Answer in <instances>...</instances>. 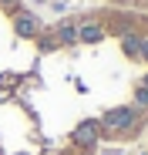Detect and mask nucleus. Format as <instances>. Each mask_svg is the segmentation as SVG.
I'll return each mask as SVG.
<instances>
[{"instance_id": "nucleus-7", "label": "nucleus", "mask_w": 148, "mask_h": 155, "mask_svg": "<svg viewBox=\"0 0 148 155\" xmlns=\"http://www.w3.org/2000/svg\"><path fill=\"white\" fill-rule=\"evenodd\" d=\"M135 105H138V108H148V88H145V84L135 91Z\"/></svg>"}, {"instance_id": "nucleus-8", "label": "nucleus", "mask_w": 148, "mask_h": 155, "mask_svg": "<svg viewBox=\"0 0 148 155\" xmlns=\"http://www.w3.org/2000/svg\"><path fill=\"white\" fill-rule=\"evenodd\" d=\"M141 58L148 61V37H141Z\"/></svg>"}, {"instance_id": "nucleus-4", "label": "nucleus", "mask_w": 148, "mask_h": 155, "mask_svg": "<svg viewBox=\"0 0 148 155\" xmlns=\"http://www.w3.org/2000/svg\"><path fill=\"white\" fill-rule=\"evenodd\" d=\"M105 37V31L98 27V24H84V27H78V41H84V44H98Z\"/></svg>"}, {"instance_id": "nucleus-1", "label": "nucleus", "mask_w": 148, "mask_h": 155, "mask_svg": "<svg viewBox=\"0 0 148 155\" xmlns=\"http://www.w3.org/2000/svg\"><path fill=\"white\" fill-rule=\"evenodd\" d=\"M101 125L108 128L111 135H121V132H128V128L135 125V108H131V105H125V108H114V111H108V115L101 118Z\"/></svg>"}, {"instance_id": "nucleus-6", "label": "nucleus", "mask_w": 148, "mask_h": 155, "mask_svg": "<svg viewBox=\"0 0 148 155\" xmlns=\"http://www.w3.org/2000/svg\"><path fill=\"white\" fill-rule=\"evenodd\" d=\"M57 41H64V44L78 41V27H74V24H61L57 27Z\"/></svg>"}, {"instance_id": "nucleus-2", "label": "nucleus", "mask_w": 148, "mask_h": 155, "mask_svg": "<svg viewBox=\"0 0 148 155\" xmlns=\"http://www.w3.org/2000/svg\"><path fill=\"white\" fill-rule=\"evenodd\" d=\"M14 31H17L20 37H37L40 20H37L34 14H17V17H14Z\"/></svg>"}, {"instance_id": "nucleus-5", "label": "nucleus", "mask_w": 148, "mask_h": 155, "mask_svg": "<svg viewBox=\"0 0 148 155\" xmlns=\"http://www.w3.org/2000/svg\"><path fill=\"white\" fill-rule=\"evenodd\" d=\"M121 51H125L128 58H141V37L125 34V37H121Z\"/></svg>"}, {"instance_id": "nucleus-3", "label": "nucleus", "mask_w": 148, "mask_h": 155, "mask_svg": "<svg viewBox=\"0 0 148 155\" xmlns=\"http://www.w3.org/2000/svg\"><path fill=\"white\" fill-rule=\"evenodd\" d=\"M94 138H98V121H84L74 132V142H81V145H94Z\"/></svg>"}]
</instances>
